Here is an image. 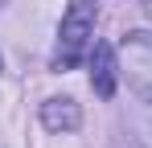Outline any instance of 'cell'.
I'll return each mask as SVG.
<instances>
[{"label":"cell","instance_id":"obj_4","mask_svg":"<svg viewBox=\"0 0 152 148\" xmlns=\"http://www.w3.org/2000/svg\"><path fill=\"white\" fill-rule=\"evenodd\" d=\"M144 12H148V17H152V0H144Z\"/></svg>","mask_w":152,"mask_h":148},{"label":"cell","instance_id":"obj_3","mask_svg":"<svg viewBox=\"0 0 152 148\" xmlns=\"http://www.w3.org/2000/svg\"><path fill=\"white\" fill-rule=\"evenodd\" d=\"M91 86H95L99 99L115 95V49L107 45V41H99L95 53H91Z\"/></svg>","mask_w":152,"mask_h":148},{"label":"cell","instance_id":"obj_1","mask_svg":"<svg viewBox=\"0 0 152 148\" xmlns=\"http://www.w3.org/2000/svg\"><path fill=\"white\" fill-rule=\"evenodd\" d=\"M95 17H99V4L95 0H70L62 29H58V53H53V70H74L78 62L86 58L91 37H95Z\"/></svg>","mask_w":152,"mask_h":148},{"label":"cell","instance_id":"obj_2","mask_svg":"<svg viewBox=\"0 0 152 148\" xmlns=\"http://www.w3.org/2000/svg\"><path fill=\"white\" fill-rule=\"evenodd\" d=\"M41 123L50 127V132H78V123H82V107H78L74 99H45L41 103Z\"/></svg>","mask_w":152,"mask_h":148}]
</instances>
